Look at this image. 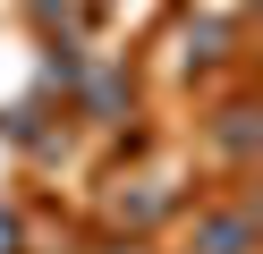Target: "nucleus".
Segmentation results:
<instances>
[{
	"label": "nucleus",
	"instance_id": "f257e3e1",
	"mask_svg": "<svg viewBox=\"0 0 263 254\" xmlns=\"http://www.w3.org/2000/svg\"><path fill=\"white\" fill-rule=\"evenodd\" d=\"M77 76H85V68H77ZM127 110V76L119 68H93L85 76V119H119Z\"/></svg>",
	"mask_w": 263,
	"mask_h": 254
},
{
	"label": "nucleus",
	"instance_id": "f03ea898",
	"mask_svg": "<svg viewBox=\"0 0 263 254\" xmlns=\"http://www.w3.org/2000/svg\"><path fill=\"white\" fill-rule=\"evenodd\" d=\"M221 152H229V161L255 152V110H246V102H229V110H221Z\"/></svg>",
	"mask_w": 263,
	"mask_h": 254
},
{
	"label": "nucleus",
	"instance_id": "7ed1b4c3",
	"mask_svg": "<svg viewBox=\"0 0 263 254\" xmlns=\"http://www.w3.org/2000/svg\"><path fill=\"white\" fill-rule=\"evenodd\" d=\"M204 254H246V212H212L204 220Z\"/></svg>",
	"mask_w": 263,
	"mask_h": 254
},
{
	"label": "nucleus",
	"instance_id": "20e7f679",
	"mask_svg": "<svg viewBox=\"0 0 263 254\" xmlns=\"http://www.w3.org/2000/svg\"><path fill=\"white\" fill-rule=\"evenodd\" d=\"M0 254H17V212H0Z\"/></svg>",
	"mask_w": 263,
	"mask_h": 254
}]
</instances>
